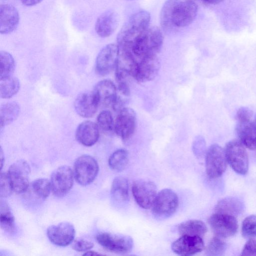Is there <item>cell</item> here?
<instances>
[{
	"mask_svg": "<svg viewBox=\"0 0 256 256\" xmlns=\"http://www.w3.org/2000/svg\"><path fill=\"white\" fill-rule=\"evenodd\" d=\"M208 222L216 235L220 238L232 236L238 230V221L230 214L216 212L209 218Z\"/></svg>",
	"mask_w": 256,
	"mask_h": 256,
	"instance_id": "9",
	"label": "cell"
},
{
	"mask_svg": "<svg viewBox=\"0 0 256 256\" xmlns=\"http://www.w3.org/2000/svg\"><path fill=\"white\" fill-rule=\"evenodd\" d=\"M150 13L145 10L132 15L122 27L117 35V44L122 49L128 48L136 38L148 27Z\"/></svg>",
	"mask_w": 256,
	"mask_h": 256,
	"instance_id": "3",
	"label": "cell"
},
{
	"mask_svg": "<svg viewBox=\"0 0 256 256\" xmlns=\"http://www.w3.org/2000/svg\"><path fill=\"white\" fill-rule=\"evenodd\" d=\"M206 143L205 140L202 136H196L193 142L192 150L197 156H202L206 152Z\"/></svg>",
	"mask_w": 256,
	"mask_h": 256,
	"instance_id": "38",
	"label": "cell"
},
{
	"mask_svg": "<svg viewBox=\"0 0 256 256\" xmlns=\"http://www.w3.org/2000/svg\"><path fill=\"white\" fill-rule=\"evenodd\" d=\"M118 23L117 14L113 10H107L98 18L94 26L96 32L101 38L108 37L116 30Z\"/></svg>",
	"mask_w": 256,
	"mask_h": 256,
	"instance_id": "21",
	"label": "cell"
},
{
	"mask_svg": "<svg viewBox=\"0 0 256 256\" xmlns=\"http://www.w3.org/2000/svg\"><path fill=\"white\" fill-rule=\"evenodd\" d=\"M15 62L12 55L4 50L0 52V80L12 76Z\"/></svg>",
	"mask_w": 256,
	"mask_h": 256,
	"instance_id": "32",
	"label": "cell"
},
{
	"mask_svg": "<svg viewBox=\"0 0 256 256\" xmlns=\"http://www.w3.org/2000/svg\"><path fill=\"white\" fill-rule=\"evenodd\" d=\"M226 248V244L218 236L212 238L208 244L206 252L208 256H218L224 254Z\"/></svg>",
	"mask_w": 256,
	"mask_h": 256,
	"instance_id": "35",
	"label": "cell"
},
{
	"mask_svg": "<svg viewBox=\"0 0 256 256\" xmlns=\"http://www.w3.org/2000/svg\"><path fill=\"white\" fill-rule=\"evenodd\" d=\"M136 115L134 110L124 107L118 112L114 122V130L123 140H127L134 132Z\"/></svg>",
	"mask_w": 256,
	"mask_h": 256,
	"instance_id": "11",
	"label": "cell"
},
{
	"mask_svg": "<svg viewBox=\"0 0 256 256\" xmlns=\"http://www.w3.org/2000/svg\"><path fill=\"white\" fill-rule=\"evenodd\" d=\"M119 54L120 48L117 44H110L104 46L96 58V72L102 76L110 73L116 68Z\"/></svg>",
	"mask_w": 256,
	"mask_h": 256,
	"instance_id": "13",
	"label": "cell"
},
{
	"mask_svg": "<svg viewBox=\"0 0 256 256\" xmlns=\"http://www.w3.org/2000/svg\"><path fill=\"white\" fill-rule=\"evenodd\" d=\"M202 1L210 4H218L222 2H223L224 0H201Z\"/></svg>",
	"mask_w": 256,
	"mask_h": 256,
	"instance_id": "43",
	"label": "cell"
},
{
	"mask_svg": "<svg viewBox=\"0 0 256 256\" xmlns=\"http://www.w3.org/2000/svg\"><path fill=\"white\" fill-rule=\"evenodd\" d=\"M100 254L98 253L97 252L94 251H90L88 250L84 254V256H97L100 255Z\"/></svg>",
	"mask_w": 256,
	"mask_h": 256,
	"instance_id": "44",
	"label": "cell"
},
{
	"mask_svg": "<svg viewBox=\"0 0 256 256\" xmlns=\"http://www.w3.org/2000/svg\"><path fill=\"white\" fill-rule=\"evenodd\" d=\"M74 178V172L68 166H62L56 169L50 179L54 194L57 196H65L72 186Z\"/></svg>",
	"mask_w": 256,
	"mask_h": 256,
	"instance_id": "14",
	"label": "cell"
},
{
	"mask_svg": "<svg viewBox=\"0 0 256 256\" xmlns=\"http://www.w3.org/2000/svg\"><path fill=\"white\" fill-rule=\"evenodd\" d=\"M132 190L136 202L141 208L148 209L152 207L157 195L156 186L153 182L137 180L133 183Z\"/></svg>",
	"mask_w": 256,
	"mask_h": 256,
	"instance_id": "12",
	"label": "cell"
},
{
	"mask_svg": "<svg viewBox=\"0 0 256 256\" xmlns=\"http://www.w3.org/2000/svg\"><path fill=\"white\" fill-rule=\"evenodd\" d=\"M20 108L15 102H7L0 108V128L8 125L14 121L18 116Z\"/></svg>",
	"mask_w": 256,
	"mask_h": 256,
	"instance_id": "28",
	"label": "cell"
},
{
	"mask_svg": "<svg viewBox=\"0 0 256 256\" xmlns=\"http://www.w3.org/2000/svg\"><path fill=\"white\" fill-rule=\"evenodd\" d=\"M98 243L105 249L112 252L124 254L130 252L133 240L130 236L101 232L96 236Z\"/></svg>",
	"mask_w": 256,
	"mask_h": 256,
	"instance_id": "8",
	"label": "cell"
},
{
	"mask_svg": "<svg viewBox=\"0 0 256 256\" xmlns=\"http://www.w3.org/2000/svg\"><path fill=\"white\" fill-rule=\"evenodd\" d=\"M20 22V15L17 9L10 4L0 6V32L9 34L18 27Z\"/></svg>",
	"mask_w": 256,
	"mask_h": 256,
	"instance_id": "20",
	"label": "cell"
},
{
	"mask_svg": "<svg viewBox=\"0 0 256 256\" xmlns=\"http://www.w3.org/2000/svg\"><path fill=\"white\" fill-rule=\"evenodd\" d=\"M128 162V154L124 149H119L114 152L108 159L110 167L115 171H122L126 166Z\"/></svg>",
	"mask_w": 256,
	"mask_h": 256,
	"instance_id": "31",
	"label": "cell"
},
{
	"mask_svg": "<svg viewBox=\"0 0 256 256\" xmlns=\"http://www.w3.org/2000/svg\"><path fill=\"white\" fill-rule=\"evenodd\" d=\"M198 10V5L192 0H166L160 12V26L166 32L187 26L196 18Z\"/></svg>",
	"mask_w": 256,
	"mask_h": 256,
	"instance_id": "1",
	"label": "cell"
},
{
	"mask_svg": "<svg viewBox=\"0 0 256 256\" xmlns=\"http://www.w3.org/2000/svg\"><path fill=\"white\" fill-rule=\"evenodd\" d=\"M96 160L88 155L78 157L74 164V177L80 184L86 186L93 182L98 172Z\"/></svg>",
	"mask_w": 256,
	"mask_h": 256,
	"instance_id": "7",
	"label": "cell"
},
{
	"mask_svg": "<svg viewBox=\"0 0 256 256\" xmlns=\"http://www.w3.org/2000/svg\"><path fill=\"white\" fill-rule=\"evenodd\" d=\"M97 124L104 132H110L113 130L114 122L111 112L108 110L102 111L98 116Z\"/></svg>",
	"mask_w": 256,
	"mask_h": 256,
	"instance_id": "34",
	"label": "cell"
},
{
	"mask_svg": "<svg viewBox=\"0 0 256 256\" xmlns=\"http://www.w3.org/2000/svg\"><path fill=\"white\" fill-rule=\"evenodd\" d=\"M160 67V62L156 55L146 56L138 62L134 78L141 82L151 81L158 75Z\"/></svg>",
	"mask_w": 256,
	"mask_h": 256,
	"instance_id": "16",
	"label": "cell"
},
{
	"mask_svg": "<svg viewBox=\"0 0 256 256\" xmlns=\"http://www.w3.org/2000/svg\"><path fill=\"white\" fill-rule=\"evenodd\" d=\"M138 62V61L130 53L120 48V54L115 68L117 83L126 82L130 76L134 78Z\"/></svg>",
	"mask_w": 256,
	"mask_h": 256,
	"instance_id": "18",
	"label": "cell"
},
{
	"mask_svg": "<svg viewBox=\"0 0 256 256\" xmlns=\"http://www.w3.org/2000/svg\"><path fill=\"white\" fill-rule=\"evenodd\" d=\"M13 189L8 173L1 172L0 177V195L5 198L10 195Z\"/></svg>",
	"mask_w": 256,
	"mask_h": 256,
	"instance_id": "37",
	"label": "cell"
},
{
	"mask_svg": "<svg viewBox=\"0 0 256 256\" xmlns=\"http://www.w3.org/2000/svg\"><path fill=\"white\" fill-rule=\"evenodd\" d=\"M242 256H256V240L250 238L245 244Z\"/></svg>",
	"mask_w": 256,
	"mask_h": 256,
	"instance_id": "41",
	"label": "cell"
},
{
	"mask_svg": "<svg viewBox=\"0 0 256 256\" xmlns=\"http://www.w3.org/2000/svg\"><path fill=\"white\" fill-rule=\"evenodd\" d=\"M242 232L245 238L256 237V216L250 215L244 218L242 224Z\"/></svg>",
	"mask_w": 256,
	"mask_h": 256,
	"instance_id": "36",
	"label": "cell"
},
{
	"mask_svg": "<svg viewBox=\"0 0 256 256\" xmlns=\"http://www.w3.org/2000/svg\"><path fill=\"white\" fill-rule=\"evenodd\" d=\"M111 196L117 204H126L129 200L128 184L124 177L116 178L111 187Z\"/></svg>",
	"mask_w": 256,
	"mask_h": 256,
	"instance_id": "25",
	"label": "cell"
},
{
	"mask_svg": "<svg viewBox=\"0 0 256 256\" xmlns=\"http://www.w3.org/2000/svg\"><path fill=\"white\" fill-rule=\"evenodd\" d=\"M178 230L181 236H196L202 237L206 232L207 228L203 222L191 220L182 222L178 226Z\"/></svg>",
	"mask_w": 256,
	"mask_h": 256,
	"instance_id": "26",
	"label": "cell"
},
{
	"mask_svg": "<svg viewBox=\"0 0 256 256\" xmlns=\"http://www.w3.org/2000/svg\"><path fill=\"white\" fill-rule=\"evenodd\" d=\"M252 112L248 107L240 108L236 112V118L238 122H244L251 120Z\"/></svg>",
	"mask_w": 256,
	"mask_h": 256,
	"instance_id": "40",
	"label": "cell"
},
{
	"mask_svg": "<svg viewBox=\"0 0 256 256\" xmlns=\"http://www.w3.org/2000/svg\"><path fill=\"white\" fill-rule=\"evenodd\" d=\"M243 209L244 205L241 201L236 198L230 197L219 201L216 206V212L235 216L240 214Z\"/></svg>",
	"mask_w": 256,
	"mask_h": 256,
	"instance_id": "27",
	"label": "cell"
},
{
	"mask_svg": "<svg viewBox=\"0 0 256 256\" xmlns=\"http://www.w3.org/2000/svg\"><path fill=\"white\" fill-rule=\"evenodd\" d=\"M202 237L196 236L183 235L172 244V250L181 256H190L200 252L204 248Z\"/></svg>",
	"mask_w": 256,
	"mask_h": 256,
	"instance_id": "17",
	"label": "cell"
},
{
	"mask_svg": "<svg viewBox=\"0 0 256 256\" xmlns=\"http://www.w3.org/2000/svg\"><path fill=\"white\" fill-rule=\"evenodd\" d=\"M178 205L176 194L170 189L165 188L157 194L152 206V214L158 219H165L175 212Z\"/></svg>",
	"mask_w": 256,
	"mask_h": 256,
	"instance_id": "5",
	"label": "cell"
},
{
	"mask_svg": "<svg viewBox=\"0 0 256 256\" xmlns=\"http://www.w3.org/2000/svg\"><path fill=\"white\" fill-rule=\"evenodd\" d=\"M0 222L1 228L6 232L12 234L16 229L14 218L6 202L0 200Z\"/></svg>",
	"mask_w": 256,
	"mask_h": 256,
	"instance_id": "29",
	"label": "cell"
},
{
	"mask_svg": "<svg viewBox=\"0 0 256 256\" xmlns=\"http://www.w3.org/2000/svg\"><path fill=\"white\" fill-rule=\"evenodd\" d=\"M226 162L224 149L218 144H213L208 148L206 154V168L210 178L221 176L226 170Z\"/></svg>",
	"mask_w": 256,
	"mask_h": 256,
	"instance_id": "6",
	"label": "cell"
},
{
	"mask_svg": "<svg viewBox=\"0 0 256 256\" xmlns=\"http://www.w3.org/2000/svg\"><path fill=\"white\" fill-rule=\"evenodd\" d=\"M92 92L99 106L108 107L114 102L117 90L112 82L104 80L97 83Z\"/></svg>",
	"mask_w": 256,
	"mask_h": 256,
	"instance_id": "19",
	"label": "cell"
},
{
	"mask_svg": "<svg viewBox=\"0 0 256 256\" xmlns=\"http://www.w3.org/2000/svg\"><path fill=\"white\" fill-rule=\"evenodd\" d=\"M254 122L255 124L256 125V116H255Z\"/></svg>",
	"mask_w": 256,
	"mask_h": 256,
	"instance_id": "46",
	"label": "cell"
},
{
	"mask_svg": "<svg viewBox=\"0 0 256 256\" xmlns=\"http://www.w3.org/2000/svg\"><path fill=\"white\" fill-rule=\"evenodd\" d=\"M74 106L79 116L89 118L94 115L99 106L93 92H84L76 97Z\"/></svg>",
	"mask_w": 256,
	"mask_h": 256,
	"instance_id": "23",
	"label": "cell"
},
{
	"mask_svg": "<svg viewBox=\"0 0 256 256\" xmlns=\"http://www.w3.org/2000/svg\"></svg>",
	"mask_w": 256,
	"mask_h": 256,
	"instance_id": "47",
	"label": "cell"
},
{
	"mask_svg": "<svg viewBox=\"0 0 256 256\" xmlns=\"http://www.w3.org/2000/svg\"><path fill=\"white\" fill-rule=\"evenodd\" d=\"M33 192L38 198L45 199L48 196L52 190L50 181L46 178H38L32 184Z\"/></svg>",
	"mask_w": 256,
	"mask_h": 256,
	"instance_id": "33",
	"label": "cell"
},
{
	"mask_svg": "<svg viewBox=\"0 0 256 256\" xmlns=\"http://www.w3.org/2000/svg\"><path fill=\"white\" fill-rule=\"evenodd\" d=\"M30 172L29 164L24 160H18L10 166L8 174L13 191L22 193L27 190Z\"/></svg>",
	"mask_w": 256,
	"mask_h": 256,
	"instance_id": "10",
	"label": "cell"
},
{
	"mask_svg": "<svg viewBox=\"0 0 256 256\" xmlns=\"http://www.w3.org/2000/svg\"><path fill=\"white\" fill-rule=\"evenodd\" d=\"M42 0H20L22 3L26 6H32L40 2Z\"/></svg>",
	"mask_w": 256,
	"mask_h": 256,
	"instance_id": "42",
	"label": "cell"
},
{
	"mask_svg": "<svg viewBox=\"0 0 256 256\" xmlns=\"http://www.w3.org/2000/svg\"><path fill=\"white\" fill-rule=\"evenodd\" d=\"M76 232L74 226L68 222L52 225L47 230V236L54 244L65 246L74 240Z\"/></svg>",
	"mask_w": 256,
	"mask_h": 256,
	"instance_id": "15",
	"label": "cell"
},
{
	"mask_svg": "<svg viewBox=\"0 0 256 256\" xmlns=\"http://www.w3.org/2000/svg\"><path fill=\"white\" fill-rule=\"evenodd\" d=\"M236 131L239 140L245 147L256 150V125L254 122H238Z\"/></svg>",
	"mask_w": 256,
	"mask_h": 256,
	"instance_id": "24",
	"label": "cell"
},
{
	"mask_svg": "<svg viewBox=\"0 0 256 256\" xmlns=\"http://www.w3.org/2000/svg\"><path fill=\"white\" fill-rule=\"evenodd\" d=\"M20 87L19 80L12 76L0 80V96L2 98H10L17 94Z\"/></svg>",
	"mask_w": 256,
	"mask_h": 256,
	"instance_id": "30",
	"label": "cell"
},
{
	"mask_svg": "<svg viewBox=\"0 0 256 256\" xmlns=\"http://www.w3.org/2000/svg\"><path fill=\"white\" fill-rule=\"evenodd\" d=\"M94 244L92 242L82 238L75 239L72 242V248L77 252H87L92 248Z\"/></svg>",
	"mask_w": 256,
	"mask_h": 256,
	"instance_id": "39",
	"label": "cell"
},
{
	"mask_svg": "<svg viewBox=\"0 0 256 256\" xmlns=\"http://www.w3.org/2000/svg\"><path fill=\"white\" fill-rule=\"evenodd\" d=\"M0 168L2 169V166L4 163V155L3 154V152L2 150V148H0Z\"/></svg>",
	"mask_w": 256,
	"mask_h": 256,
	"instance_id": "45",
	"label": "cell"
},
{
	"mask_svg": "<svg viewBox=\"0 0 256 256\" xmlns=\"http://www.w3.org/2000/svg\"><path fill=\"white\" fill-rule=\"evenodd\" d=\"M227 162L237 173L246 174L248 168V158L245 146L238 140L228 142L224 148Z\"/></svg>",
	"mask_w": 256,
	"mask_h": 256,
	"instance_id": "4",
	"label": "cell"
},
{
	"mask_svg": "<svg viewBox=\"0 0 256 256\" xmlns=\"http://www.w3.org/2000/svg\"><path fill=\"white\" fill-rule=\"evenodd\" d=\"M164 41L162 30L156 26L149 27L126 49L138 62L142 58L156 55L160 50Z\"/></svg>",
	"mask_w": 256,
	"mask_h": 256,
	"instance_id": "2",
	"label": "cell"
},
{
	"mask_svg": "<svg viewBox=\"0 0 256 256\" xmlns=\"http://www.w3.org/2000/svg\"><path fill=\"white\" fill-rule=\"evenodd\" d=\"M99 135L98 124L90 120H86L80 123L76 131V140L86 146L94 144L98 140Z\"/></svg>",
	"mask_w": 256,
	"mask_h": 256,
	"instance_id": "22",
	"label": "cell"
}]
</instances>
